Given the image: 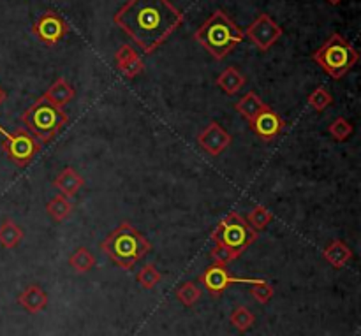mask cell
Wrapping results in <instances>:
<instances>
[{"instance_id":"cell-1","label":"cell","mask_w":361,"mask_h":336,"mask_svg":"<svg viewBox=\"0 0 361 336\" xmlns=\"http://www.w3.org/2000/svg\"><path fill=\"white\" fill-rule=\"evenodd\" d=\"M183 13L169 0H127L113 16L145 55L157 51L183 23Z\"/></svg>"},{"instance_id":"cell-2","label":"cell","mask_w":361,"mask_h":336,"mask_svg":"<svg viewBox=\"0 0 361 336\" xmlns=\"http://www.w3.org/2000/svg\"><path fill=\"white\" fill-rule=\"evenodd\" d=\"M196 42L215 60H222L245 39L243 30L224 13L217 9L194 34Z\"/></svg>"},{"instance_id":"cell-3","label":"cell","mask_w":361,"mask_h":336,"mask_svg":"<svg viewBox=\"0 0 361 336\" xmlns=\"http://www.w3.org/2000/svg\"><path fill=\"white\" fill-rule=\"evenodd\" d=\"M101 250L122 270H130L152 252V243L129 222H122L101 243Z\"/></svg>"},{"instance_id":"cell-4","label":"cell","mask_w":361,"mask_h":336,"mask_svg":"<svg viewBox=\"0 0 361 336\" xmlns=\"http://www.w3.org/2000/svg\"><path fill=\"white\" fill-rule=\"evenodd\" d=\"M21 122L39 143H48L66 127L69 116L63 108L51 104L46 97H39L21 115Z\"/></svg>"},{"instance_id":"cell-5","label":"cell","mask_w":361,"mask_h":336,"mask_svg":"<svg viewBox=\"0 0 361 336\" xmlns=\"http://www.w3.org/2000/svg\"><path fill=\"white\" fill-rule=\"evenodd\" d=\"M312 58L328 76L341 80L358 63L360 53L344 35L331 34Z\"/></svg>"},{"instance_id":"cell-6","label":"cell","mask_w":361,"mask_h":336,"mask_svg":"<svg viewBox=\"0 0 361 336\" xmlns=\"http://www.w3.org/2000/svg\"><path fill=\"white\" fill-rule=\"evenodd\" d=\"M212 242L221 243V245L229 247L231 250H235L238 256H242L250 245L257 239V231H254L249 224H247L245 218L240 213H229L222 218L217 224V228L214 229V232L210 235Z\"/></svg>"},{"instance_id":"cell-7","label":"cell","mask_w":361,"mask_h":336,"mask_svg":"<svg viewBox=\"0 0 361 336\" xmlns=\"http://www.w3.org/2000/svg\"><path fill=\"white\" fill-rule=\"evenodd\" d=\"M0 136H2V150L6 157L20 168L30 164L32 158L41 151V143L28 130L18 129L9 132L0 125Z\"/></svg>"},{"instance_id":"cell-8","label":"cell","mask_w":361,"mask_h":336,"mask_svg":"<svg viewBox=\"0 0 361 336\" xmlns=\"http://www.w3.org/2000/svg\"><path fill=\"white\" fill-rule=\"evenodd\" d=\"M284 30L277 21L271 20L270 14H259L252 23L249 25L243 35L249 37V41L256 46L259 51H268L279 39L282 37Z\"/></svg>"},{"instance_id":"cell-9","label":"cell","mask_w":361,"mask_h":336,"mask_svg":"<svg viewBox=\"0 0 361 336\" xmlns=\"http://www.w3.org/2000/svg\"><path fill=\"white\" fill-rule=\"evenodd\" d=\"M257 280H259V278L233 277V275L226 270V266H219V264H214V266L207 268L200 277L201 285H203L212 296H215V298L221 296L224 291H228L231 285H236V284L252 285L256 284Z\"/></svg>"},{"instance_id":"cell-10","label":"cell","mask_w":361,"mask_h":336,"mask_svg":"<svg viewBox=\"0 0 361 336\" xmlns=\"http://www.w3.org/2000/svg\"><path fill=\"white\" fill-rule=\"evenodd\" d=\"M67 32L69 25L56 13H44L34 25V34L37 35L39 41L48 46H55L56 42L62 41Z\"/></svg>"},{"instance_id":"cell-11","label":"cell","mask_w":361,"mask_h":336,"mask_svg":"<svg viewBox=\"0 0 361 336\" xmlns=\"http://www.w3.org/2000/svg\"><path fill=\"white\" fill-rule=\"evenodd\" d=\"M196 141L201 147V150L207 151L212 157H217V155H221L222 151L231 144V134H229L221 123L212 120V122L197 134Z\"/></svg>"},{"instance_id":"cell-12","label":"cell","mask_w":361,"mask_h":336,"mask_svg":"<svg viewBox=\"0 0 361 336\" xmlns=\"http://www.w3.org/2000/svg\"><path fill=\"white\" fill-rule=\"evenodd\" d=\"M249 123H250V129L254 130V134L259 136L261 139L264 141L275 139V137L284 130V125H286L282 116L279 115L277 111H274L271 108L264 109L263 113H259V115Z\"/></svg>"},{"instance_id":"cell-13","label":"cell","mask_w":361,"mask_h":336,"mask_svg":"<svg viewBox=\"0 0 361 336\" xmlns=\"http://www.w3.org/2000/svg\"><path fill=\"white\" fill-rule=\"evenodd\" d=\"M116 69L120 70V74H123L126 77L133 80V77L140 76L145 70L143 60L137 56V53L134 51V48L130 44H122L118 48L115 55Z\"/></svg>"},{"instance_id":"cell-14","label":"cell","mask_w":361,"mask_h":336,"mask_svg":"<svg viewBox=\"0 0 361 336\" xmlns=\"http://www.w3.org/2000/svg\"><path fill=\"white\" fill-rule=\"evenodd\" d=\"M18 303L27 310L28 313H39L46 309L48 305V294L42 291L41 285L30 284L23 289L20 296H18Z\"/></svg>"},{"instance_id":"cell-15","label":"cell","mask_w":361,"mask_h":336,"mask_svg":"<svg viewBox=\"0 0 361 336\" xmlns=\"http://www.w3.org/2000/svg\"><path fill=\"white\" fill-rule=\"evenodd\" d=\"M83 185H85L83 176L78 175L76 169L71 168V166L69 168L62 169V171L56 175V178L53 180V187H55V189L66 197H73L74 194L80 192V189Z\"/></svg>"},{"instance_id":"cell-16","label":"cell","mask_w":361,"mask_h":336,"mask_svg":"<svg viewBox=\"0 0 361 336\" xmlns=\"http://www.w3.org/2000/svg\"><path fill=\"white\" fill-rule=\"evenodd\" d=\"M323 257L330 266L342 270V268L348 266L353 259V250L345 245L342 239H334L331 243H328L323 250Z\"/></svg>"},{"instance_id":"cell-17","label":"cell","mask_w":361,"mask_h":336,"mask_svg":"<svg viewBox=\"0 0 361 336\" xmlns=\"http://www.w3.org/2000/svg\"><path fill=\"white\" fill-rule=\"evenodd\" d=\"M74 95H76V92H74L73 85H71L66 77H56L42 97L48 99L51 104L59 106V108H63V106H67L71 101H73Z\"/></svg>"},{"instance_id":"cell-18","label":"cell","mask_w":361,"mask_h":336,"mask_svg":"<svg viewBox=\"0 0 361 336\" xmlns=\"http://www.w3.org/2000/svg\"><path fill=\"white\" fill-rule=\"evenodd\" d=\"M270 106L256 94V92H247L242 99L235 104V109L247 120V122H252L259 113H263L264 109H268Z\"/></svg>"},{"instance_id":"cell-19","label":"cell","mask_w":361,"mask_h":336,"mask_svg":"<svg viewBox=\"0 0 361 336\" xmlns=\"http://www.w3.org/2000/svg\"><path fill=\"white\" fill-rule=\"evenodd\" d=\"M217 87L221 88L224 94L236 95L243 87H245V76L240 73L236 67H226L217 77Z\"/></svg>"},{"instance_id":"cell-20","label":"cell","mask_w":361,"mask_h":336,"mask_svg":"<svg viewBox=\"0 0 361 336\" xmlns=\"http://www.w3.org/2000/svg\"><path fill=\"white\" fill-rule=\"evenodd\" d=\"M23 229H21L13 218H6V220L0 224V245H2L4 249H16L21 243V239H23Z\"/></svg>"},{"instance_id":"cell-21","label":"cell","mask_w":361,"mask_h":336,"mask_svg":"<svg viewBox=\"0 0 361 336\" xmlns=\"http://www.w3.org/2000/svg\"><path fill=\"white\" fill-rule=\"evenodd\" d=\"M95 264H97V259H95V256L87 247H80L69 257V266L76 273H88V271L94 270Z\"/></svg>"},{"instance_id":"cell-22","label":"cell","mask_w":361,"mask_h":336,"mask_svg":"<svg viewBox=\"0 0 361 336\" xmlns=\"http://www.w3.org/2000/svg\"><path fill=\"white\" fill-rule=\"evenodd\" d=\"M73 210H74L73 203H71L66 196H62V194L51 197V201H48V204H46V211H48V215L53 218V220L59 222V224L60 222L67 220V218L71 217V213H73Z\"/></svg>"},{"instance_id":"cell-23","label":"cell","mask_w":361,"mask_h":336,"mask_svg":"<svg viewBox=\"0 0 361 336\" xmlns=\"http://www.w3.org/2000/svg\"><path fill=\"white\" fill-rule=\"evenodd\" d=\"M229 323H231V326L235 328L236 331H240V333H245V331H249L250 328L254 326V323H256V316H254V313L250 312L247 306L240 305L231 312Z\"/></svg>"},{"instance_id":"cell-24","label":"cell","mask_w":361,"mask_h":336,"mask_svg":"<svg viewBox=\"0 0 361 336\" xmlns=\"http://www.w3.org/2000/svg\"><path fill=\"white\" fill-rule=\"evenodd\" d=\"M274 220V213L268 210L263 204H257L252 210L249 211V217H247V224L254 229V231H263L267 229V225Z\"/></svg>"},{"instance_id":"cell-25","label":"cell","mask_w":361,"mask_h":336,"mask_svg":"<svg viewBox=\"0 0 361 336\" xmlns=\"http://www.w3.org/2000/svg\"><path fill=\"white\" fill-rule=\"evenodd\" d=\"M176 299L182 303L183 306H194L201 299L203 292L197 287L194 282H183L178 289H176Z\"/></svg>"},{"instance_id":"cell-26","label":"cell","mask_w":361,"mask_h":336,"mask_svg":"<svg viewBox=\"0 0 361 336\" xmlns=\"http://www.w3.org/2000/svg\"><path fill=\"white\" fill-rule=\"evenodd\" d=\"M137 284L145 289V291H152L159 285V282L162 280L161 271L157 270L155 264H147L145 268H141L140 273H137Z\"/></svg>"},{"instance_id":"cell-27","label":"cell","mask_w":361,"mask_h":336,"mask_svg":"<svg viewBox=\"0 0 361 336\" xmlns=\"http://www.w3.org/2000/svg\"><path fill=\"white\" fill-rule=\"evenodd\" d=\"M328 132H330V136L334 137L335 141L342 143V141H345L348 137H351V134L355 132V127H353V123L349 122L348 118H344V116H338V118H335L334 122L330 123V127H328Z\"/></svg>"},{"instance_id":"cell-28","label":"cell","mask_w":361,"mask_h":336,"mask_svg":"<svg viewBox=\"0 0 361 336\" xmlns=\"http://www.w3.org/2000/svg\"><path fill=\"white\" fill-rule=\"evenodd\" d=\"M307 104H309L310 108L314 109V111L321 113V111H324V109L330 108V106L334 104V97H331V94L326 90V88L319 87L309 95V99H307Z\"/></svg>"},{"instance_id":"cell-29","label":"cell","mask_w":361,"mask_h":336,"mask_svg":"<svg viewBox=\"0 0 361 336\" xmlns=\"http://www.w3.org/2000/svg\"><path fill=\"white\" fill-rule=\"evenodd\" d=\"M210 257L214 259L215 264H219V266H226V264L238 259L240 256L235 252V250L229 249V247L221 245V243H215L214 249L210 250Z\"/></svg>"},{"instance_id":"cell-30","label":"cell","mask_w":361,"mask_h":336,"mask_svg":"<svg viewBox=\"0 0 361 336\" xmlns=\"http://www.w3.org/2000/svg\"><path fill=\"white\" fill-rule=\"evenodd\" d=\"M250 294L254 296V299H256L257 303H261V305H267V303L274 298V285L268 284L267 280H261L259 278L256 284L250 285Z\"/></svg>"},{"instance_id":"cell-31","label":"cell","mask_w":361,"mask_h":336,"mask_svg":"<svg viewBox=\"0 0 361 336\" xmlns=\"http://www.w3.org/2000/svg\"><path fill=\"white\" fill-rule=\"evenodd\" d=\"M6 99H7V94H6V90H4V88L0 87V106H2L4 102H6Z\"/></svg>"},{"instance_id":"cell-32","label":"cell","mask_w":361,"mask_h":336,"mask_svg":"<svg viewBox=\"0 0 361 336\" xmlns=\"http://www.w3.org/2000/svg\"><path fill=\"white\" fill-rule=\"evenodd\" d=\"M328 4H331V6H338V4L342 2V0H326Z\"/></svg>"}]
</instances>
